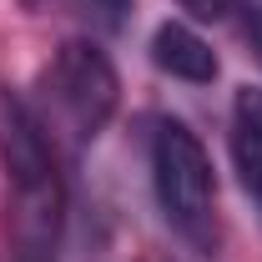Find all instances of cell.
<instances>
[{"label": "cell", "mask_w": 262, "mask_h": 262, "mask_svg": "<svg viewBox=\"0 0 262 262\" xmlns=\"http://www.w3.org/2000/svg\"><path fill=\"white\" fill-rule=\"evenodd\" d=\"M0 171L10 187V237L15 262H56L66 217V187L56 136L20 91L0 86Z\"/></svg>", "instance_id": "obj_1"}, {"label": "cell", "mask_w": 262, "mask_h": 262, "mask_svg": "<svg viewBox=\"0 0 262 262\" xmlns=\"http://www.w3.org/2000/svg\"><path fill=\"white\" fill-rule=\"evenodd\" d=\"M35 116L66 146H91L121 106L116 66L96 40H61L35 76Z\"/></svg>", "instance_id": "obj_2"}, {"label": "cell", "mask_w": 262, "mask_h": 262, "mask_svg": "<svg viewBox=\"0 0 262 262\" xmlns=\"http://www.w3.org/2000/svg\"><path fill=\"white\" fill-rule=\"evenodd\" d=\"M151 192L162 207V222L192 252H217V171L187 121L166 116L151 131Z\"/></svg>", "instance_id": "obj_3"}, {"label": "cell", "mask_w": 262, "mask_h": 262, "mask_svg": "<svg viewBox=\"0 0 262 262\" xmlns=\"http://www.w3.org/2000/svg\"><path fill=\"white\" fill-rule=\"evenodd\" d=\"M151 66L171 76V81H187V86H212L217 81V51L187 26V20H162L151 31Z\"/></svg>", "instance_id": "obj_4"}, {"label": "cell", "mask_w": 262, "mask_h": 262, "mask_svg": "<svg viewBox=\"0 0 262 262\" xmlns=\"http://www.w3.org/2000/svg\"><path fill=\"white\" fill-rule=\"evenodd\" d=\"M232 166H237L247 202L262 217V91L257 86H242L232 96Z\"/></svg>", "instance_id": "obj_5"}, {"label": "cell", "mask_w": 262, "mask_h": 262, "mask_svg": "<svg viewBox=\"0 0 262 262\" xmlns=\"http://www.w3.org/2000/svg\"><path fill=\"white\" fill-rule=\"evenodd\" d=\"M76 10L101 31H121L131 20V0H76Z\"/></svg>", "instance_id": "obj_6"}, {"label": "cell", "mask_w": 262, "mask_h": 262, "mask_svg": "<svg viewBox=\"0 0 262 262\" xmlns=\"http://www.w3.org/2000/svg\"><path fill=\"white\" fill-rule=\"evenodd\" d=\"M237 31H242V40H247V51L257 56V66H262V5L257 0H237Z\"/></svg>", "instance_id": "obj_7"}, {"label": "cell", "mask_w": 262, "mask_h": 262, "mask_svg": "<svg viewBox=\"0 0 262 262\" xmlns=\"http://www.w3.org/2000/svg\"><path fill=\"white\" fill-rule=\"evenodd\" d=\"M177 10H187L192 20H202V26H222V20H232L237 15V0H171Z\"/></svg>", "instance_id": "obj_8"}, {"label": "cell", "mask_w": 262, "mask_h": 262, "mask_svg": "<svg viewBox=\"0 0 262 262\" xmlns=\"http://www.w3.org/2000/svg\"><path fill=\"white\" fill-rule=\"evenodd\" d=\"M20 5H26V10H35V5H40V0H20Z\"/></svg>", "instance_id": "obj_9"}]
</instances>
